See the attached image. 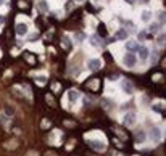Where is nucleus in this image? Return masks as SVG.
<instances>
[{
	"label": "nucleus",
	"mask_w": 166,
	"mask_h": 156,
	"mask_svg": "<svg viewBox=\"0 0 166 156\" xmlns=\"http://www.w3.org/2000/svg\"><path fill=\"white\" fill-rule=\"evenodd\" d=\"M156 42H158V45H165V34L158 35V40H156Z\"/></svg>",
	"instance_id": "412c9836"
},
{
	"label": "nucleus",
	"mask_w": 166,
	"mask_h": 156,
	"mask_svg": "<svg viewBox=\"0 0 166 156\" xmlns=\"http://www.w3.org/2000/svg\"><path fill=\"white\" fill-rule=\"evenodd\" d=\"M3 23H5V18L0 15V26H3Z\"/></svg>",
	"instance_id": "393cba45"
},
{
	"label": "nucleus",
	"mask_w": 166,
	"mask_h": 156,
	"mask_svg": "<svg viewBox=\"0 0 166 156\" xmlns=\"http://www.w3.org/2000/svg\"><path fill=\"white\" fill-rule=\"evenodd\" d=\"M121 61H123V66H126V68H134L135 63H137V56H135L132 52H128V53L123 55Z\"/></svg>",
	"instance_id": "f03ea898"
},
{
	"label": "nucleus",
	"mask_w": 166,
	"mask_h": 156,
	"mask_svg": "<svg viewBox=\"0 0 166 156\" xmlns=\"http://www.w3.org/2000/svg\"><path fill=\"white\" fill-rule=\"evenodd\" d=\"M118 77H119V76H118V74H113V76H110V77H108V79H110V80H116Z\"/></svg>",
	"instance_id": "b1692460"
},
{
	"label": "nucleus",
	"mask_w": 166,
	"mask_h": 156,
	"mask_svg": "<svg viewBox=\"0 0 166 156\" xmlns=\"http://www.w3.org/2000/svg\"><path fill=\"white\" fill-rule=\"evenodd\" d=\"M37 37H39V34H37V32H34V34H31V35H29V39H28V40H29V42H36V40H37Z\"/></svg>",
	"instance_id": "aec40b11"
},
{
	"label": "nucleus",
	"mask_w": 166,
	"mask_h": 156,
	"mask_svg": "<svg viewBox=\"0 0 166 156\" xmlns=\"http://www.w3.org/2000/svg\"><path fill=\"white\" fill-rule=\"evenodd\" d=\"M135 140H137V143H144L147 140V134L144 130H139L137 134H135Z\"/></svg>",
	"instance_id": "dca6fc26"
},
{
	"label": "nucleus",
	"mask_w": 166,
	"mask_h": 156,
	"mask_svg": "<svg viewBox=\"0 0 166 156\" xmlns=\"http://www.w3.org/2000/svg\"><path fill=\"white\" fill-rule=\"evenodd\" d=\"M60 140H61V132L60 130H52L49 135V143L50 145H60Z\"/></svg>",
	"instance_id": "6e6552de"
},
{
	"label": "nucleus",
	"mask_w": 166,
	"mask_h": 156,
	"mask_svg": "<svg viewBox=\"0 0 166 156\" xmlns=\"http://www.w3.org/2000/svg\"><path fill=\"white\" fill-rule=\"evenodd\" d=\"M37 7H39V10H40L42 13H47L49 8H50V5H49L47 0H37Z\"/></svg>",
	"instance_id": "ddd939ff"
},
{
	"label": "nucleus",
	"mask_w": 166,
	"mask_h": 156,
	"mask_svg": "<svg viewBox=\"0 0 166 156\" xmlns=\"http://www.w3.org/2000/svg\"><path fill=\"white\" fill-rule=\"evenodd\" d=\"M123 2H124V3H129V5H132L135 2V0H123Z\"/></svg>",
	"instance_id": "a878e982"
},
{
	"label": "nucleus",
	"mask_w": 166,
	"mask_h": 156,
	"mask_svg": "<svg viewBox=\"0 0 166 156\" xmlns=\"http://www.w3.org/2000/svg\"><path fill=\"white\" fill-rule=\"evenodd\" d=\"M0 5H3V0H0Z\"/></svg>",
	"instance_id": "c756f323"
},
{
	"label": "nucleus",
	"mask_w": 166,
	"mask_h": 156,
	"mask_svg": "<svg viewBox=\"0 0 166 156\" xmlns=\"http://www.w3.org/2000/svg\"><path fill=\"white\" fill-rule=\"evenodd\" d=\"M121 92H123V94H126V95H132V94H134V85H132L131 80H128V79L123 80V82H121Z\"/></svg>",
	"instance_id": "423d86ee"
},
{
	"label": "nucleus",
	"mask_w": 166,
	"mask_h": 156,
	"mask_svg": "<svg viewBox=\"0 0 166 156\" xmlns=\"http://www.w3.org/2000/svg\"><path fill=\"white\" fill-rule=\"evenodd\" d=\"M98 85H100V80L98 79H93V80H90V82H87V87H89L90 90H95Z\"/></svg>",
	"instance_id": "f3484780"
},
{
	"label": "nucleus",
	"mask_w": 166,
	"mask_h": 156,
	"mask_svg": "<svg viewBox=\"0 0 166 156\" xmlns=\"http://www.w3.org/2000/svg\"><path fill=\"white\" fill-rule=\"evenodd\" d=\"M150 24V23H149ZM149 31L150 32H158L160 31V23H152V24L149 26Z\"/></svg>",
	"instance_id": "a211bd4d"
},
{
	"label": "nucleus",
	"mask_w": 166,
	"mask_h": 156,
	"mask_svg": "<svg viewBox=\"0 0 166 156\" xmlns=\"http://www.w3.org/2000/svg\"><path fill=\"white\" fill-rule=\"evenodd\" d=\"M45 125L49 127V125H50V122H49V121H44V122H42V127H45Z\"/></svg>",
	"instance_id": "bb28decb"
},
{
	"label": "nucleus",
	"mask_w": 166,
	"mask_h": 156,
	"mask_svg": "<svg viewBox=\"0 0 166 156\" xmlns=\"http://www.w3.org/2000/svg\"><path fill=\"white\" fill-rule=\"evenodd\" d=\"M137 55H139V58H140L142 61H147V58L150 56V50H149V47L139 45V49H137Z\"/></svg>",
	"instance_id": "1a4fd4ad"
},
{
	"label": "nucleus",
	"mask_w": 166,
	"mask_h": 156,
	"mask_svg": "<svg viewBox=\"0 0 166 156\" xmlns=\"http://www.w3.org/2000/svg\"><path fill=\"white\" fill-rule=\"evenodd\" d=\"M66 98H68L69 103L76 105L77 101H79V98H81V94L76 90V89H71V90H68V94H66Z\"/></svg>",
	"instance_id": "0eeeda50"
},
{
	"label": "nucleus",
	"mask_w": 166,
	"mask_h": 156,
	"mask_svg": "<svg viewBox=\"0 0 166 156\" xmlns=\"http://www.w3.org/2000/svg\"><path fill=\"white\" fill-rule=\"evenodd\" d=\"M63 47H66V49L69 47V40H68V37H66V35L63 37Z\"/></svg>",
	"instance_id": "4be33fe9"
},
{
	"label": "nucleus",
	"mask_w": 166,
	"mask_h": 156,
	"mask_svg": "<svg viewBox=\"0 0 166 156\" xmlns=\"http://www.w3.org/2000/svg\"><path fill=\"white\" fill-rule=\"evenodd\" d=\"M36 82H37L39 85H44V84L47 82V77H45V76H39V77H36Z\"/></svg>",
	"instance_id": "6ab92c4d"
},
{
	"label": "nucleus",
	"mask_w": 166,
	"mask_h": 156,
	"mask_svg": "<svg viewBox=\"0 0 166 156\" xmlns=\"http://www.w3.org/2000/svg\"><path fill=\"white\" fill-rule=\"evenodd\" d=\"M135 122H137V114H135L134 111L124 113V116H123V124H124L126 127H134Z\"/></svg>",
	"instance_id": "7ed1b4c3"
},
{
	"label": "nucleus",
	"mask_w": 166,
	"mask_h": 156,
	"mask_svg": "<svg viewBox=\"0 0 166 156\" xmlns=\"http://www.w3.org/2000/svg\"><path fill=\"white\" fill-rule=\"evenodd\" d=\"M76 2H82V0H76Z\"/></svg>",
	"instance_id": "7c9ffc66"
},
{
	"label": "nucleus",
	"mask_w": 166,
	"mask_h": 156,
	"mask_svg": "<svg viewBox=\"0 0 166 156\" xmlns=\"http://www.w3.org/2000/svg\"><path fill=\"white\" fill-rule=\"evenodd\" d=\"M84 139L89 143L90 148H93L95 151H105V148H107V139H105V135L102 132H97V130L89 132V134L84 135Z\"/></svg>",
	"instance_id": "f257e3e1"
},
{
	"label": "nucleus",
	"mask_w": 166,
	"mask_h": 156,
	"mask_svg": "<svg viewBox=\"0 0 166 156\" xmlns=\"http://www.w3.org/2000/svg\"><path fill=\"white\" fill-rule=\"evenodd\" d=\"M124 47H126V50L128 52H137V49H139V44H137V40H126V44H124Z\"/></svg>",
	"instance_id": "9b49d317"
},
{
	"label": "nucleus",
	"mask_w": 166,
	"mask_h": 156,
	"mask_svg": "<svg viewBox=\"0 0 166 156\" xmlns=\"http://www.w3.org/2000/svg\"><path fill=\"white\" fill-rule=\"evenodd\" d=\"M102 66H103V61H102L100 58H92V60H89V63H87L89 71H98Z\"/></svg>",
	"instance_id": "39448f33"
},
{
	"label": "nucleus",
	"mask_w": 166,
	"mask_h": 156,
	"mask_svg": "<svg viewBox=\"0 0 166 156\" xmlns=\"http://www.w3.org/2000/svg\"><path fill=\"white\" fill-rule=\"evenodd\" d=\"M128 37H129V34H128L126 29H119V31L114 34V39H118V40H124V39H128Z\"/></svg>",
	"instance_id": "4468645a"
},
{
	"label": "nucleus",
	"mask_w": 166,
	"mask_h": 156,
	"mask_svg": "<svg viewBox=\"0 0 166 156\" xmlns=\"http://www.w3.org/2000/svg\"><path fill=\"white\" fill-rule=\"evenodd\" d=\"M144 37H145V32L142 31V32H140V34H139V39H144Z\"/></svg>",
	"instance_id": "cd10ccee"
},
{
	"label": "nucleus",
	"mask_w": 166,
	"mask_h": 156,
	"mask_svg": "<svg viewBox=\"0 0 166 156\" xmlns=\"http://www.w3.org/2000/svg\"><path fill=\"white\" fill-rule=\"evenodd\" d=\"M150 19H152V11H150V10H144L140 13V21H142V23H145V24H149Z\"/></svg>",
	"instance_id": "f8f14e48"
},
{
	"label": "nucleus",
	"mask_w": 166,
	"mask_h": 156,
	"mask_svg": "<svg viewBox=\"0 0 166 156\" xmlns=\"http://www.w3.org/2000/svg\"><path fill=\"white\" fill-rule=\"evenodd\" d=\"M139 2H140V3H144V5H145V3H149L150 0H139Z\"/></svg>",
	"instance_id": "c85d7f7f"
},
{
	"label": "nucleus",
	"mask_w": 166,
	"mask_h": 156,
	"mask_svg": "<svg viewBox=\"0 0 166 156\" xmlns=\"http://www.w3.org/2000/svg\"><path fill=\"white\" fill-rule=\"evenodd\" d=\"M45 98H47V100H49L50 101V106H55V103H53V97H52V95H47V97H45Z\"/></svg>",
	"instance_id": "5701e85b"
},
{
	"label": "nucleus",
	"mask_w": 166,
	"mask_h": 156,
	"mask_svg": "<svg viewBox=\"0 0 166 156\" xmlns=\"http://www.w3.org/2000/svg\"><path fill=\"white\" fill-rule=\"evenodd\" d=\"M149 139L152 140L153 143H158L163 140V130L160 127H152L149 132Z\"/></svg>",
	"instance_id": "20e7f679"
},
{
	"label": "nucleus",
	"mask_w": 166,
	"mask_h": 156,
	"mask_svg": "<svg viewBox=\"0 0 166 156\" xmlns=\"http://www.w3.org/2000/svg\"><path fill=\"white\" fill-rule=\"evenodd\" d=\"M90 44H92L93 47H95V49H98V47H103V42H102V39L100 37H97V35H93L92 39H90Z\"/></svg>",
	"instance_id": "2eb2a0df"
},
{
	"label": "nucleus",
	"mask_w": 166,
	"mask_h": 156,
	"mask_svg": "<svg viewBox=\"0 0 166 156\" xmlns=\"http://www.w3.org/2000/svg\"><path fill=\"white\" fill-rule=\"evenodd\" d=\"M28 23H21V21H18L16 23V34L20 35V37H23V35L28 34Z\"/></svg>",
	"instance_id": "9d476101"
}]
</instances>
